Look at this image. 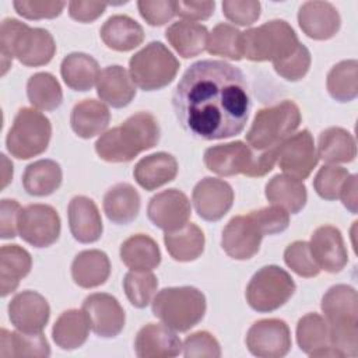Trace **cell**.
<instances>
[{
    "label": "cell",
    "instance_id": "obj_11",
    "mask_svg": "<svg viewBox=\"0 0 358 358\" xmlns=\"http://www.w3.org/2000/svg\"><path fill=\"white\" fill-rule=\"evenodd\" d=\"M18 234L35 248H48L59 239L60 217L52 206L29 204L20 211Z\"/></svg>",
    "mask_w": 358,
    "mask_h": 358
},
{
    "label": "cell",
    "instance_id": "obj_29",
    "mask_svg": "<svg viewBox=\"0 0 358 358\" xmlns=\"http://www.w3.org/2000/svg\"><path fill=\"white\" fill-rule=\"evenodd\" d=\"M32 267L28 250L18 245H3L0 249V294L7 296L14 292L20 281L27 277Z\"/></svg>",
    "mask_w": 358,
    "mask_h": 358
},
{
    "label": "cell",
    "instance_id": "obj_6",
    "mask_svg": "<svg viewBox=\"0 0 358 358\" xmlns=\"http://www.w3.org/2000/svg\"><path fill=\"white\" fill-rule=\"evenodd\" d=\"M301 123V110L292 101L260 109L246 133L248 144L257 151L277 148Z\"/></svg>",
    "mask_w": 358,
    "mask_h": 358
},
{
    "label": "cell",
    "instance_id": "obj_24",
    "mask_svg": "<svg viewBox=\"0 0 358 358\" xmlns=\"http://www.w3.org/2000/svg\"><path fill=\"white\" fill-rule=\"evenodd\" d=\"M296 343L310 357H341L330 347L329 326L324 317L317 313L302 316L296 324Z\"/></svg>",
    "mask_w": 358,
    "mask_h": 358
},
{
    "label": "cell",
    "instance_id": "obj_54",
    "mask_svg": "<svg viewBox=\"0 0 358 358\" xmlns=\"http://www.w3.org/2000/svg\"><path fill=\"white\" fill-rule=\"evenodd\" d=\"M214 1H175V14L185 21H201L214 13Z\"/></svg>",
    "mask_w": 358,
    "mask_h": 358
},
{
    "label": "cell",
    "instance_id": "obj_31",
    "mask_svg": "<svg viewBox=\"0 0 358 358\" xmlns=\"http://www.w3.org/2000/svg\"><path fill=\"white\" fill-rule=\"evenodd\" d=\"M110 120L109 109L99 101L84 99L78 102L70 116L73 131L81 138H92L103 134Z\"/></svg>",
    "mask_w": 358,
    "mask_h": 358
},
{
    "label": "cell",
    "instance_id": "obj_10",
    "mask_svg": "<svg viewBox=\"0 0 358 358\" xmlns=\"http://www.w3.org/2000/svg\"><path fill=\"white\" fill-rule=\"evenodd\" d=\"M295 288L292 277L284 268L270 264L253 274L245 296L253 310L267 313L285 305L294 295Z\"/></svg>",
    "mask_w": 358,
    "mask_h": 358
},
{
    "label": "cell",
    "instance_id": "obj_52",
    "mask_svg": "<svg viewBox=\"0 0 358 358\" xmlns=\"http://www.w3.org/2000/svg\"><path fill=\"white\" fill-rule=\"evenodd\" d=\"M140 15L152 27H159L172 20L175 1L171 0H141L137 3Z\"/></svg>",
    "mask_w": 358,
    "mask_h": 358
},
{
    "label": "cell",
    "instance_id": "obj_42",
    "mask_svg": "<svg viewBox=\"0 0 358 358\" xmlns=\"http://www.w3.org/2000/svg\"><path fill=\"white\" fill-rule=\"evenodd\" d=\"M31 105L39 110H55L62 105L63 92L59 81L50 73H36L27 83Z\"/></svg>",
    "mask_w": 358,
    "mask_h": 358
},
{
    "label": "cell",
    "instance_id": "obj_47",
    "mask_svg": "<svg viewBox=\"0 0 358 358\" xmlns=\"http://www.w3.org/2000/svg\"><path fill=\"white\" fill-rule=\"evenodd\" d=\"M310 52L302 43L287 57L274 62L275 73L287 81H299L306 76L310 67Z\"/></svg>",
    "mask_w": 358,
    "mask_h": 358
},
{
    "label": "cell",
    "instance_id": "obj_33",
    "mask_svg": "<svg viewBox=\"0 0 358 358\" xmlns=\"http://www.w3.org/2000/svg\"><path fill=\"white\" fill-rule=\"evenodd\" d=\"M316 152L329 165L351 162L357 157L355 138L343 127H329L319 134Z\"/></svg>",
    "mask_w": 358,
    "mask_h": 358
},
{
    "label": "cell",
    "instance_id": "obj_48",
    "mask_svg": "<svg viewBox=\"0 0 358 358\" xmlns=\"http://www.w3.org/2000/svg\"><path fill=\"white\" fill-rule=\"evenodd\" d=\"M186 358H218L221 347L217 338L208 331H196L187 336L182 344Z\"/></svg>",
    "mask_w": 358,
    "mask_h": 358
},
{
    "label": "cell",
    "instance_id": "obj_2",
    "mask_svg": "<svg viewBox=\"0 0 358 358\" xmlns=\"http://www.w3.org/2000/svg\"><path fill=\"white\" fill-rule=\"evenodd\" d=\"M159 136L157 119L148 112H138L127 117L120 126L101 134L95 143V151L103 161L129 162L141 151L155 147Z\"/></svg>",
    "mask_w": 358,
    "mask_h": 358
},
{
    "label": "cell",
    "instance_id": "obj_38",
    "mask_svg": "<svg viewBox=\"0 0 358 358\" xmlns=\"http://www.w3.org/2000/svg\"><path fill=\"white\" fill-rule=\"evenodd\" d=\"M204 234L203 231L192 222L185 224L179 229L168 231L164 235V243L176 262H193L204 250Z\"/></svg>",
    "mask_w": 358,
    "mask_h": 358
},
{
    "label": "cell",
    "instance_id": "obj_37",
    "mask_svg": "<svg viewBox=\"0 0 358 358\" xmlns=\"http://www.w3.org/2000/svg\"><path fill=\"white\" fill-rule=\"evenodd\" d=\"M50 355V347L42 333H22L0 330V358L41 357Z\"/></svg>",
    "mask_w": 358,
    "mask_h": 358
},
{
    "label": "cell",
    "instance_id": "obj_4",
    "mask_svg": "<svg viewBox=\"0 0 358 358\" xmlns=\"http://www.w3.org/2000/svg\"><path fill=\"white\" fill-rule=\"evenodd\" d=\"M277 162V148L257 151L243 141L218 144L204 151V165L220 176L245 175L260 178L268 173Z\"/></svg>",
    "mask_w": 358,
    "mask_h": 358
},
{
    "label": "cell",
    "instance_id": "obj_26",
    "mask_svg": "<svg viewBox=\"0 0 358 358\" xmlns=\"http://www.w3.org/2000/svg\"><path fill=\"white\" fill-rule=\"evenodd\" d=\"M178 173V161L168 152H155L141 158L134 169L136 182L145 190H155L173 180Z\"/></svg>",
    "mask_w": 358,
    "mask_h": 358
},
{
    "label": "cell",
    "instance_id": "obj_53",
    "mask_svg": "<svg viewBox=\"0 0 358 358\" xmlns=\"http://www.w3.org/2000/svg\"><path fill=\"white\" fill-rule=\"evenodd\" d=\"M21 206L11 199H3L0 204V235L3 239H11L18 234V215Z\"/></svg>",
    "mask_w": 358,
    "mask_h": 358
},
{
    "label": "cell",
    "instance_id": "obj_19",
    "mask_svg": "<svg viewBox=\"0 0 358 358\" xmlns=\"http://www.w3.org/2000/svg\"><path fill=\"white\" fill-rule=\"evenodd\" d=\"M192 200L200 218L218 221L232 207L234 190L231 185L222 179L204 178L194 186Z\"/></svg>",
    "mask_w": 358,
    "mask_h": 358
},
{
    "label": "cell",
    "instance_id": "obj_8",
    "mask_svg": "<svg viewBox=\"0 0 358 358\" xmlns=\"http://www.w3.org/2000/svg\"><path fill=\"white\" fill-rule=\"evenodd\" d=\"M180 64L162 42H150L129 60V74L138 88L155 91L173 81Z\"/></svg>",
    "mask_w": 358,
    "mask_h": 358
},
{
    "label": "cell",
    "instance_id": "obj_15",
    "mask_svg": "<svg viewBox=\"0 0 358 358\" xmlns=\"http://www.w3.org/2000/svg\"><path fill=\"white\" fill-rule=\"evenodd\" d=\"M264 234L256 220L249 214L229 220L222 231L221 246L235 260L252 259L260 249Z\"/></svg>",
    "mask_w": 358,
    "mask_h": 358
},
{
    "label": "cell",
    "instance_id": "obj_21",
    "mask_svg": "<svg viewBox=\"0 0 358 358\" xmlns=\"http://www.w3.org/2000/svg\"><path fill=\"white\" fill-rule=\"evenodd\" d=\"M298 24L306 36L326 41L338 32L341 18L329 1H305L298 11Z\"/></svg>",
    "mask_w": 358,
    "mask_h": 358
},
{
    "label": "cell",
    "instance_id": "obj_13",
    "mask_svg": "<svg viewBox=\"0 0 358 358\" xmlns=\"http://www.w3.org/2000/svg\"><path fill=\"white\" fill-rule=\"evenodd\" d=\"M246 347L255 357L281 358L291 350V331L281 319L255 322L246 333Z\"/></svg>",
    "mask_w": 358,
    "mask_h": 358
},
{
    "label": "cell",
    "instance_id": "obj_46",
    "mask_svg": "<svg viewBox=\"0 0 358 358\" xmlns=\"http://www.w3.org/2000/svg\"><path fill=\"white\" fill-rule=\"evenodd\" d=\"M348 176V171L343 166L323 165L313 179V187L322 199L331 201L338 199Z\"/></svg>",
    "mask_w": 358,
    "mask_h": 358
},
{
    "label": "cell",
    "instance_id": "obj_34",
    "mask_svg": "<svg viewBox=\"0 0 358 358\" xmlns=\"http://www.w3.org/2000/svg\"><path fill=\"white\" fill-rule=\"evenodd\" d=\"M169 45L185 59L194 57L206 50L208 31L193 21H176L165 31Z\"/></svg>",
    "mask_w": 358,
    "mask_h": 358
},
{
    "label": "cell",
    "instance_id": "obj_56",
    "mask_svg": "<svg viewBox=\"0 0 358 358\" xmlns=\"http://www.w3.org/2000/svg\"><path fill=\"white\" fill-rule=\"evenodd\" d=\"M338 199H341L344 207L352 214L357 213V175H350L340 192Z\"/></svg>",
    "mask_w": 358,
    "mask_h": 358
},
{
    "label": "cell",
    "instance_id": "obj_49",
    "mask_svg": "<svg viewBox=\"0 0 358 358\" xmlns=\"http://www.w3.org/2000/svg\"><path fill=\"white\" fill-rule=\"evenodd\" d=\"M13 6L15 11L27 20H42L59 17L66 3L55 0H15Z\"/></svg>",
    "mask_w": 358,
    "mask_h": 358
},
{
    "label": "cell",
    "instance_id": "obj_27",
    "mask_svg": "<svg viewBox=\"0 0 358 358\" xmlns=\"http://www.w3.org/2000/svg\"><path fill=\"white\" fill-rule=\"evenodd\" d=\"M99 34L103 43L117 52L133 50L144 41L143 27L131 17L122 14L109 17L103 22Z\"/></svg>",
    "mask_w": 358,
    "mask_h": 358
},
{
    "label": "cell",
    "instance_id": "obj_41",
    "mask_svg": "<svg viewBox=\"0 0 358 358\" xmlns=\"http://www.w3.org/2000/svg\"><path fill=\"white\" fill-rule=\"evenodd\" d=\"M330 96L338 102H350L358 95V62L343 60L334 64L326 78Z\"/></svg>",
    "mask_w": 358,
    "mask_h": 358
},
{
    "label": "cell",
    "instance_id": "obj_45",
    "mask_svg": "<svg viewBox=\"0 0 358 358\" xmlns=\"http://www.w3.org/2000/svg\"><path fill=\"white\" fill-rule=\"evenodd\" d=\"M285 264L298 275L310 278L320 273V267L315 262L309 243L305 241H295L284 250Z\"/></svg>",
    "mask_w": 358,
    "mask_h": 358
},
{
    "label": "cell",
    "instance_id": "obj_12",
    "mask_svg": "<svg viewBox=\"0 0 358 358\" xmlns=\"http://www.w3.org/2000/svg\"><path fill=\"white\" fill-rule=\"evenodd\" d=\"M317 152L309 130L289 136L277 147V164L291 178L303 180L317 165Z\"/></svg>",
    "mask_w": 358,
    "mask_h": 358
},
{
    "label": "cell",
    "instance_id": "obj_36",
    "mask_svg": "<svg viewBox=\"0 0 358 358\" xmlns=\"http://www.w3.org/2000/svg\"><path fill=\"white\" fill-rule=\"evenodd\" d=\"M122 262L134 271H151L161 263L157 242L144 234H136L120 245Z\"/></svg>",
    "mask_w": 358,
    "mask_h": 358
},
{
    "label": "cell",
    "instance_id": "obj_23",
    "mask_svg": "<svg viewBox=\"0 0 358 358\" xmlns=\"http://www.w3.org/2000/svg\"><path fill=\"white\" fill-rule=\"evenodd\" d=\"M69 227L73 238L81 243H92L102 235L103 227L99 210L94 200L85 196H76L70 200Z\"/></svg>",
    "mask_w": 358,
    "mask_h": 358
},
{
    "label": "cell",
    "instance_id": "obj_32",
    "mask_svg": "<svg viewBox=\"0 0 358 358\" xmlns=\"http://www.w3.org/2000/svg\"><path fill=\"white\" fill-rule=\"evenodd\" d=\"M60 74L69 88L74 91H90L98 83L101 70L92 56L74 52L62 60Z\"/></svg>",
    "mask_w": 358,
    "mask_h": 358
},
{
    "label": "cell",
    "instance_id": "obj_30",
    "mask_svg": "<svg viewBox=\"0 0 358 358\" xmlns=\"http://www.w3.org/2000/svg\"><path fill=\"white\" fill-rule=\"evenodd\" d=\"M103 211L113 224L126 225L138 215L140 194L130 183H116L103 196Z\"/></svg>",
    "mask_w": 358,
    "mask_h": 358
},
{
    "label": "cell",
    "instance_id": "obj_50",
    "mask_svg": "<svg viewBox=\"0 0 358 358\" xmlns=\"http://www.w3.org/2000/svg\"><path fill=\"white\" fill-rule=\"evenodd\" d=\"M260 3L255 0H225L222 1V13L235 25L248 27L260 17Z\"/></svg>",
    "mask_w": 358,
    "mask_h": 358
},
{
    "label": "cell",
    "instance_id": "obj_9",
    "mask_svg": "<svg viewBox=\"0 0 358 358\" xmlns=\"http://www.w3.org/2000/svg\"><path fill=\"white\" fill-rule=\"evenodd\" d=\"M52 136L50 120L34 108H21L6 137L8 152L18 159H29L46 151Z\"/></svg>",
    "mask_w": 358,
    "mask_h": 358
},
{
    "label": "cell",
    "instance_id": "obj_28",
    "mask_svg": "<svg viewBox=\"0 0 358 358\" xmlns=\"http://www.w3.org/2000/svg\"><path fill=\"white\" fill-rule=\"evenodd\" d=\"M110 262L105 252L90 249L80 252L71 263V277L81 288H95L108 280Z\"/></svg>",
    "mask_w": 358,
    "mask_h": 358
},
{
    "label": "cell",
    "instance_id": "obj_5",
    "mask_svg": "<svg viewBox=\"0 0 358 358\" xmlns=\"http://www.w3.org/2000/svg\"><path fill=\"white\" fill-rule=\"evenodd\" d=\"M206 296L194 287H169L152 299V315L175 331H187L201 322Z\"/></svg>",
    "mask_w": 358,
    "mask_h": 358
},
{
    "label": "cell",
    "instance_id": "obj_17",
    "mask_svg": "<svg viewBox=\"0 0 358 358\" xmlns=\"http://www.w3.org/2000/svg\"><path fill=\"white\" fill-rule=\"evenodd\" d=\"M192 214V207L187 196L178 189H168L151 197L147 215L157 227L168 231H175L187 224Z\"/></svg>",
    "mask_w": 358,
    "mask_h": 358
},
{
    "label": "cell",
    "instance_id": "obj_39",
    "mask_svg": "<svg viewBox=\"0 0 358 358\" xmlns=\"http://www.w3.org/2000/svg\"><path fill=\"white\" fill-rule=\"evenodd\" d=\"M90 327L88 317L83 309H69L55 322L52 337L56 345L62 350H76L87 341Z\"/></svg>",
    "mask_w": 358,
    "mask_h": 358
},
{
    "label": "cell",
    "instance_id": "obj_14",
    "mask_svg": "<svg viewBox=\"0 0 358 358\" xmlns=\"http://www.w3.org/2000/svg\"><path fill=\"white\" fill-rule=\"evenodd\" d=\"M329 326V331L358 330V295L345 284H337L327 289L320 303Z\"/></svg>",
    "mask_w": 358,
    "mask_h": 358
},
{
    "label": "cell",
    "instance_id": "obj_43",
    "mask_svg": "<svg viewBox=\"0 0 358 358\" xmlns=\"http://www.w3.org/2000/svg\"><path fill=\"white\" fill-rule=\"evenodd\" d=\"M207 52L213 56H221L231 60H241L242 32L234 25L221 22L213 28L207 39Z\"/></svg>",
    "mask_w": 358,
    "mask_h": 358
},
{
    "label": "cell",
    "instance_id": "obj_1",
    "mask_svg": "<svg viewBox=\"0 0 358 358\" xmlns=\"http://www.w3.org/2000/svg\"><path fill=\"white\" fill-rule=\"evenodd\" d=\"M172 106L180 126L203 140L239 134L248 122L250 98L243 73L222 60L193 63L179 80Z\"/></svg>",
    "mask_w": 358,
    "mask_h": 358
},
{
    "label": "cell",
    "instance_id": "obj_18",
    "mask_svg": "<svg viewBox=\"0 0 358 358\" xmlns=\"http://www.w3.org/2000/svg\"><path fill=\"white\" fill-rule=\"evenodd\" d=\"M50 316V306L36 291L18 292L8 303L11 324L22 333H42Z\"/></svg>",
    "mask_w": 358,
    "mask_h": 358
},
{
    "label": "cell",
    "instance_id": "obj_7",
    "mask_svg": "<svg viewBox=\"0 0 358 358\" xmlns=\"http://www.w3.org/2000/svg\"><path fill=\"white\" fill-rule=\"evenodd\" d=\"M299 45L292 27L284 20H271L242 32L243 57L252 62H278Z\"/></svg>",
    "mask_w": 358,
    "mask_h": 358
},
{
    "label": "cell",
    "instance_id": "obj_55",
    "mask_svg": "<svg viewBox=\"0 0 358 358\" xmlns=\"http://www.w3.org/2000/svg\"><path fill=\"white\" fill-rule=\"evenodd\" d=\"M106 3L101 1H70L69 14L73 20L78 22H92L103 14L106 10Z\"/></svg>",
    "mask_w": 358,
    "mask_h": 358
},
{
    "label": "cell",
    "instance_id": "obj_20",
    "mask_svg": "<svg viewBox=\"0 0 358 358\" xmlns=\"http://www.w3.org/2000/svg\"><path fill=\"white\" fill-rule=\"evenodd\" d=\"M309 248L320 270L327 273L341 271L347 262L348 253L341 232L331 225H322L310 236Z\"/></svg>",
    "mask_w": 358,
    "mask_h": 358
},
{
    "label": "cell",
    "instance_id": "obj_16",
    "mask_svg": "<svg viewBox=\"0 0 358 358\" xmlns=\"http://www.w3.org/2000/svg\"><path fill=\"white\" fill-rule=\"evenodd\" d=\"M83 312L98 337H116L124 327V310L119 301L109 294L95 292L88 295L83 302Z\"/></svg>",
    "mask_w": 358,
    "mask_h": 358
},
{
    "label": "cell",
    "instance_id": "obj_51",
    "mask_svg": "<svg viewBox=\"0 0 358 358\" xmlns=\"http://www.w3.org/2000/svg\"><path fill=\"white\" fill-rule=\"evenodd\" d=\"M250 215L256 220L264 235L280 234L289 225V213L274 204L250 211Z\"/></svg>",
    "mask_w": 358,
    "mask_h": 358
},
{
    "label": "cell",
    "instance_id": "obj_25",
    "mask_svg": "<svg viewBox=\"0 0 358 358\" xmlns=\"http://www.w3.org/2000/svg\"><path fill=\"white\" fill-rule=\"evenodd\" d=\"M96 94L112 108H124L136 96V85L122 66H108L105 67L96 83Z\"/></svg>",
    "mask_w": 358,
    "mask_h": 358
},
{
    "label": "cell",
    "instance_id": "obj_22",
    "mask_svg": "<svg viewBox=\"0 0 358 358\" xmlns=\"http://www.w3.org/2000/svg\"><path fill=\"white\" fill-rule=\"evenodd\" d=\"M182 348V341L175 330L164 323L145 324L134 340V351L138 358H171L179 355Z\"/></svg>",
    "mask_w": 358,
    "mask_h": 358
},
{
    "label": "cell",
    "instance_id": "obj_3",
    "mask_svg": "<svg viewBox=\"0 0 358 358\" xmlns=\"http://www.w3.org/2000/svg\"><path fill=\"white\" fill-rule=\"evenodd\" d=\"M56 53V43L49 31L31 28L27 24L6 18L0 25L1 76L10 69L13 59L28 67L48 64Z\"/></svg>",
    "mask_w": 358,
    "mask_h": 358
},
{
    "label": "cell",
    "instance_id": "obj_44",
    "mask_svg": "<svg viewBox=\"0 0 358 358\" xmlns=\"http://www.w3.org/2000/svg\"><path fill=\"white\" fill-rule=\"evenodd\" d=\"M158 280L151 271H129L123 280V288L130 303L138 309L145 308L157 292Z\"/></svg>",
    "mask_w": 358,
    "mask_h": 358
},
{
    "label": "cell",
    "instance_id": "obj_35",
    "mask_svg": "<svg viewBox=\"0 0 358 358\" xmlns=\"http://www.w3.org/2000/svg\"><path fill=\"white\" fill-rule=\"evenodd\" d=\"M266 199L287 213H299L308 199L306 187L302 180L291 178L288 175H275L266 185Z\"/></svg>",
    "mask_w": 358,
    "mask_h": 358
},
{
    "label": "cell",
    "instance_id": "obj_40",
    "mask_svg": "<svg viewBox=\"0 0 358 358\" xmlns=\"http://www.w3.org/2000/svg\"><path fill=\"white\" fill-rule=\"evenodd\" d=\"M60 165L53 159H39L29 164L22 175V186L31 196L43 197L56 192L62 185Z\"/></svg>",
    "mask_w": 358,
    "mask_h": 358
}]
</instances>
